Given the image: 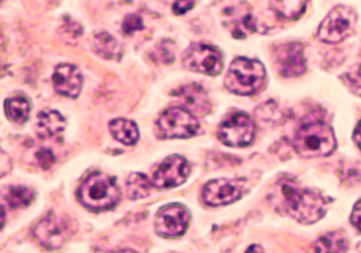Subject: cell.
Instances as JSON below:
<instances>
[{
    "instance_id": "cell-22",
    "label": "cell",
    "mask_w": 361,
    "mask_h": 253,
    "mask_svg": "<svg viewBox=\"0 0 361 253\" xmlns=\"http://www.w3.org/2000/svg\"><path fill=\"white\" fill-rule=\"evenodd\" d=\"M3 197L11 209L26 208L35 199V192L25 185H10L4 187Z\"/></svg>"
},
{
    "instance_id": "cell-3",
    "label": "cell",
    "mask_w": 361,
    "mask_h": 253,
    "mask_svg": "<svg viewBox=\"0 0 361 253\" xmlns=\"http://www.w3.org/2000/svg\"><path fill=\"white\" fill-rule=\"evenodd\" d=\"M78 196L81 204L90 210H109L121 199V190L114 177L97 172L82 183Z\"/></svg>"
},
{
    "instance_id": "cell-32",
    "label": "cell",
    "mask_w": 361,
    "mask_h": 253,
    "mask_svg": "<svg viewBox=\"0 0 361 253\" xmlns=\"http://www.w3.org/2000/svg\"><path fill=\"white\" fill-rule=\"evenodd\" d=\"M354 141L358 145L359 149H361V122L357 125L356 130H355Z\"/></svg>"
},
{
    "instance_id": "cell-1",
    "label": "cell",
    "mask_w": 361,
    "mask_h": 253,
    "mask_svg": "<svg viewBox=\"0 0 361 253\" xmlns=\"http://www.w3.org/2000/svg\"><path fill=\"white\" fill-rule=\"evenodd\" d=\"M268 202L281 214L310 225L326 213V199L319 192L301 187L293 178L279 179L268 192Z\"/></svg>"
},
{
    "instance_id": "cell-12",
    "label": "cell",
    "mask_w": 361,
    "mask_h": 253,
    "mask_svg": "<svg viewBox=\"0 0 361 253\" xmlns=\"http://www.w3.org/2000/svg\"><path fill=\"white\" fill-rule=\"evenodd\" d=\"M244 185L242 181L216 179L209 181L202 189V200L211 206H226L242 197Z\"/></svg>"
},
{
    "instance_id": "cell-14",
    "label": "cell",
    "mask_w": 361,
    "mask_h": 253,
    "mask_svg": "<svg viewBox=\"0 0 361 253\" xmlns=\"http://www.w3.org/2000/svg\"><path fill=\"white\" fill-rule=\"evenodd\" d=\"M224 25L235 39L245 37L255 32L257 20L252 16L250 8L246 4H240L225 11Z\"/></svg>"
},
{
    "instance_id": "cell-28",
    "label": "cell",
    "mask_w": 361,
    "mask_h": 253,
    "mask_svg": "<svg viewBox=\"0 0 361 253\" xmlns=\"http://www.w3.org/2000/svg\"><path fill=\"white\" fill-rule=\"evenodd\" d=\"M194 4L195 0H176L173 5V12L176 16H183L194 7Z\"/></svg>"
},
{
    "instance_id": "cell-21",
    "label": "cell",
    "mask_w": 361,
    "mask_h": 253,
    "mask_svg": "<svg viewBox=\"0 0 361 253\" xmlns=\"http://www.w3.org/2000/svg\"><path fill=\"white\" fill-rule=\"evenodd\" d=\"M308 0H271L272 11L282 20H298L305 11Z\"/></svg>"
},
{
    "instance_id": "cell-5",
    "label": "cell",
    "mask_w": 361,
    "mask_h": 253,
    "mask_svg": "<svg viewBox=\"0 0 361 253\" xmlns=\"http://www.w3.org/2000/svg\"><path fill=\"white\" fill-rule=\"evenodd\" d=\"M200 122L183 106L171 107L161 113L156 128L162 139H187L197 135Z\"/></svg>"
},
{
    "instance_id": "cell-6",
    "label": "cell",
    "mask_w": 361,
    "mask_h": 253,
    "mask_svg": "<svg viewBox=\"0 0 361 253\" xmlns=\"http://www.w3.org/2000/svg\"><path fill=\"white\" fill-rule=\"evenodd\" d=\"M356 23L357 14L352 8L337 6L321 23L318 37L324 43H340L354 33Z\"/></svg>"
},
{
    "instance_id": "cell-9",
    "label": "cell",
    "mask_w": 361,
    "mask_h": 253,
    "mask_svg": "<svg viewBox=\"0 0 361 253\" xmlns=\"http://www.w3.org/2000/svg\"><path fill=\"white\" fill-rule=\"evenodd\" d=\"M190 219L189 210L183 204H166L156 215V232L164 237H178L187 231Z\"/></svg>"
},
{
    "instance_id": "cell-30",
    "label": "cell",
    "mask_w": 361,
    "mask_h": 253,
    "mask_svg": "<svg viewBox=\"0 0 361 253\" xmlns=\"http://www.w3.org/2000/svg\"><path fill=\"white\" fill-rule=\"evenodd\" d=\"M348 79L355 87L361 88V61L348 73Z\"/></svg>"
},
{
    "instance_id": "cell-33",
    "label": "cell",
    "mask_w": 361,
    "mask_h": 253,
    "mask_svg": "<svg viewBox=\"0 0 361 253\" xmlns=\"http://www.w3.org/2000/svg\"><path fill=\"white\" fill-rule=\"evenodd\" d=\"M255 247H257V245H252V246L250 247V248L248 249V252L249 251H250V252H253V251H257V252H263V249L262 248H259V249H257L255 248Z\"/></svg>"
},
{
    "instance_id": "cell-2",
    "label": "cell",
    "mask_w": 361,
    "mask_h": 253,
    "mask_svg": "<svg viewBox=\"0 0 361 253\" xmlns=\"http://www.w3.org/2000/svg\"><path fill=\"white\" fill-rule=\"evenodd\" d=\"M293 145L299 155L305 158L325 157L337 147L333 128L323 121L302 124L295 132Z\"/></svg>"
},
{
    "instance_id": "cell-17",
    "label": "cell",
    "mask_w": 361,
    "mask_h": 253,
    "mask_svg": "<svg viewBox=\"0 0 361 253\" xmlns=\"http://www.w3.org/2000/svg\"><path fill=\"white\" fill-rule=\"evenodd\" d=\"M66 121L56 111H42L37 116V132L39 138L54 140L64 132Z\"/></svg>"
},
{
    "instance_id": "cell-19",
    "label": "cell",
    "mask_w": 361,
    "mask_h": 253,
    "mask_svg": "<svg viewBox=\"0 0 361 253\" xmlns=\"http://www.w3.org/2000/svg\"><path fill=\"white\" fill-rule=\"evenodd\" d=\"M109 132L114 138L126 145L136 144L139 130L135 122L126 119H115L109 123Z\"/></svg>"
},
{
    "instance_id": "cell-7",
    "label": "cell",
    "mask_w": 361,
    "mask_h": 253,
    "mask_svg": "<svg viewBox=\"0 0 361 253\" xmlns=\"http://www.w3.org/2000/svg\"><path fill=\"white\" fill-rule=\"evenodd\" d=\"M255 136V122L244 113L228 116L219 128V140L228 147H247L252 143Z\"/></svg>"
},
{
    "instance_id": "cell-18",
    "label": "cell",
    "mask_w": 361,
    "mask_h": 253,
    "mask_svg": "<svg viewBox=\"0 0 361 253\" xmlns=\"http://www.w3.org/2000/svg\"><path fill=\"white\" fill-rule=\"evenodd\" d=\"M92 48L97 54L105 60H120L123 54L119 42L106 32L98 33L94 37Z\"/></svg>"
},
{
    "instance_id": "cell-27",
    "label": "cell",
    "mask_w": 361,
    "mask_h": 253,
    "mask_svg": "<svg viewBox=\"0 0 361 253\" xmlns=\"http://www.w3.org/2000/svg\"><path fill=\"white\" fill-rule=\"evenodd\" d=\"M35 159H37V163L44 170H48L54 166L56 162V157H54V153L48 149H41L39 152L35 154Z\"/></svg>"
},
{
    "instance_id": "cell-11",
    "label": "cell",
    "mask_w": 361,
    "mask_h": 253,
    "mask_svg": "<svg viewBox=\"0 0 361 253\" xmlns=\"http://www.w3.org/2000/svg\"><path fill=\"white\" fill-rule=\"evenodd\" d=\"M190 166L185 158L178 155L166 158L153 177V183L157 189L168 190L178 187L187 180Z\"/></svg>"
},
{
    "instance_id": "cell-29",
    "label": "cell",
    "mask_w": 361,
    "mask_h": 253,
    "mask_svg": "<svg viewBox=\"0 0 361 253\" xmlns=\"http://www.w3.org/2000/svg\"><path fill=\"white\" fill-rule=\"evenodd\" d=\"M63 27H64L63 28V35L64 37H68L69 35V39H71V35H73V39H78L81 35L82 29L81 27L78 26L77 23L68 22Z\"/></svg>"
},
{
    "instance_id": "cell-10",
    "label": "cell",
    "mask_w": 361,
    "mask_h": 253,
    "mask_svg": "<svg viewBox=\"0 0 361 253\" xmlns=\"http://www.w3.org/2000/svg\"><path fill=\"white\" fill-rule=\"evenodd\" d=\"M35 238L47 249H59L64 246L71 236V227L66 219L50 212L37 223L33 230Z\"/></svg>"
},
{
    "instance_id": "cell-13",
    "label": "cell",
    "mask_w": 361,
    "mask_h": 253,
    "mask_svg": "<svg viewBox=\"0 0 361 253\" xmlns=\"http://www.w3.org/2000/svg\"><path fill=\"white\" fill-rule=\"evenodd\" d=\"M274 62L282 77L295 78L306 70L303 46L299 43H286L278 46L274 51Z\"/></svg>"
},
{
    "instance_id": "cell-24",
    "label": "cell",
    "mask_w": 361,
    "mask_h": 253,
    "mask_svg": "<svg viewBox=\"0 0 361 253\" xmlns=\"http://www.w3.org/2000/svg\"><path fill=\"white\" fill-rule=\"evenodd\" d=\"M152 183L145 175L133 173L126 180V193L132 200L147 197L151 193Z\"/></svg>"
},
{
    "instance_id": "cell-31",
    "label": "cell",
    "mask_w": 361,
    "mask_h": 253,
    "mask_svg": "<svg viewBox=\"0 0 361 253\" xmlns=\"http://www.w3.org/2000/svg\"><path fill=\"white\" fill-rule=\"evenodd\" d=\"M350 221H352L353 225H354L357 229L361 231V200H359V202L355 204L352 215H350Z\"/></svg>"
},
{
    "instance_id": "cell-8",
    "label": "cell",
    "mask_w": 361,
    "mask_h": 253,
    "mask_svg": "<svg viewBox=\"0 0 361 253\" xmlns=\"http://www.w3.org/2000/svg\"><path fill=\"white\" fill-rule=\"evenodd\" d=\"M183 66L191 71L208 75H217L224 67L219 50L207 44H192L183 56Z\"/></svg>"
},
{
    "instance_id": "cell-4",
    "label": "cell",
    "mask_w": 361,
    "mask_h": 253,
    "mask_svg": "<svg viewBox=\"0 0 361 253\" xmlns=\"http://www.w3.org/2000/svg\"><path fill=\"white\" fill-rule=\"evenodd\" d=\"M265 78V67L261 62L238 58L230 66L226 75L225 85L229 92L238 96H250L262 87Z\"/></svg>"
},
{
    "instance_id": "cell-23",
    "label": "cell",
    "mask_w": 361,
    "mask_h": 253,
    "mask_svg": "<svg viewBox=\"0 0 361 253\" xmlns=\"http://www.w3.org/2000/svg\"><path fill=\"white\" fill-rule=\"evenodd\" d=\"M348 248V237L341 232H329L317 240L314 250L321 253L345 252Z\"/></svg>"
},
{
    "instance_id": "cell-15",
    "label": "cell",
    "mask_w": 361,
    "mask_h": 253,
    "mask_svg": "<svg viewBox=\"0 0 361 253\" xmlns=\"http://www.w3.org/2000/svg\"><path fill=\"white\" fill-rule=\"evenodd\" d=\"M54 90L58 94L67 98L79 97L83 86V77L78 67L71 64H63L56 67L52 75Z\"/></svg>"
},
{
    "instance_id": "cell-26",
    "label": "cell",
    "mask_w": 361,
    "mask_h": 253,
    "mask_svg": "<svg viewBox=\"0 0 361 253\" xmlns=\"http://www.w3.org/2000/svg\"><path fill=\"white\" fill-rule=\"evenodd\" d=\"M122 28H123L126 35H133V33L137 32V31L142 30V29L145 28L142 18H141L140 16H135V14L128 16V18L124 20Z\"/></svg>"
},
{
    "instance_id": "cell-25",
    "label": "cell",
    "mask_w": 361,
    "mask_h": 253,
    "mask_svg": "<svg viewBox=\"0 0 361 253\" xmlns=\"http://www.w3.org/2000/svg\"><path fill=\"white\" fill-rule=\"evenodd\" d=\"M176 45L170 39H164L158 43L152 51V58L158 64L168 65L175 60Z\"/></svg>"
},
{
    "instance_id": "cell-20",
    "label": "cell",
    "mask_w": 361,
    "mask_h": 253,
    "mask_svg": "<svg viewBox=\"0 0 361 253\" xmlns=\"http://www.w3.org/2000/svg\"><path fill=\"white\" fill-rule=\"evenodd\" d=\"M5 109L7 117L18 125L26 123L30 117V102L22 94L8 99L6 101Z\"/></svg>"
},
{
    "instance_id": "cell-16",
    "label": "cell",
    "mask_w": 361,
    "mask_h": 253,
    "mask_svg": "<svg viewBox=\"0 0 361 253\" xmlns=\"http://www.w3.org/2000/svg\"><path fill=\"white\" fill-rule=\"evenodd\" d=\"M183 109L194 115H206L211 109L210 99L206 90L196 83L181 86L173 94Z\"/></svg>"
}]
</instances>
